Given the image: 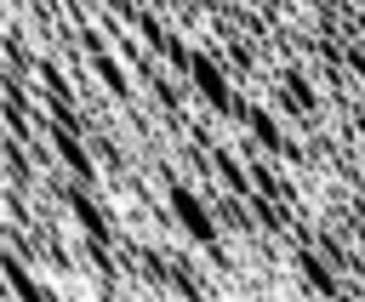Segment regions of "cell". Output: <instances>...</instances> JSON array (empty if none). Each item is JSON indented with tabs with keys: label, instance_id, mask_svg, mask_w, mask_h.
Wrapping results in <instances>:
<instances>
[{
	"label": "cell",
	"instance_id": "9c48e42d",
	"mask_svg": "<svg viewBox=\"0 0 365 302\" xmlns=\"http://www.w3.org/2000/svg\"><path fill=\"white\" fill-rule=\"evenodd\" d=\"M251 211H257V222H262V228H274V234L285 228V211H279V199H268V194H251Z\"/></svg>",
	"mask_w": 365,
	"mask_h": 302
},
{
	"label": "cell",
	"instance_id": "8992f818",
	"mask_svg": "<svg viewBox=\"0 0 365 302\" xmlns=\"http://www.w3.org/2000/svg\"><path fill=\"white\" fill-rule=\"evenodd\" d=\"M0 274H6V285H11V296H17V302H51V296L40 291V279H34L17 256H0Z\"/></svg>",
	"mask_w": 365,
	"mask_h": 302
},
{
	"label": "cell",
	"instance_id": "277c9868",
	"mask_svg": "<svg viewBox=\"0 0 365 302\" xmlns=\"http://www.w3.org/2000/svg\"><path fill=\"white\" fill-rule=\"evenodd\" d=\"M51 142H57V154H63V165L74 171V182L86 188V182L97 177V165H91V154H86V142H80V137H68V125H63V120H51Z\"/></svg>",
	"mask_w": 365,
	"mask_h": 302
},
{
	"label": "cell",
	"instance_id": "ba28073f",
	"mask_svg": "<svg viewBox=\"0 0 365 302\" xmlns=\"http://www.w3.org/2000/svg\"><path fill=\"white\" fill-rule=\"evenodd\" d=\"M211 165L222 171V182H228V188H234L240 199H251V194H257V188H251V171H245V165H240L234 154H222V148H217V154H211Z\"/></svg>",
	"mask_w": 365,
	"mask_h": 302
},
{
	"label": "cell",
	"instance_id": "6da1fadb",
	"mask_svg": "<svg viewBox=\"0 0 365 302\" xmlns=\"http://www.w3.org/2000/svg\"><path fill=\"white\" fill-rule=\"evenodd\" d=\"M165 199H171V217H177V228H182L194 245L217 251V217H211V205H205L194 188H182V182H171V188H165Z\"/></svg>",
	"mask_w": 365,
	"mask_h": 302
},
{
	"label": "cell",
	"instance_id": "3957f363",
	"mask_svg": "<svg viewBox=\"0 0 365 302\" xmlns=\"http://www.w3.org/2000/svg\"><path fill=\"white\" fill-rule=\"evenodd\" d=\"M63 199H68V211H74V222H80V228H86V239H91V245H97V251H103V245H108V239H114V234H108V222H103V211H97V205H91V194H86V188H80V182H74V188H63Z\"/></svg>",
	"mask_w": 365,
	"mask_h": 302
},
{
	"label": "cell",
	"instance_id": "30bf717a",
	"mask_svg": "<svg viewBox=\"0 0 365 302\" xmlns=\"http://www.w3.org/2000/svg\"><path fill=\"white\" fill-rule=\"evenodd\" d=\"M86 46H91V63H97V74H103V80H108V85H114V91L125 97V80H120V63H108V51H103L97 40H86Z\"/></svg>",
	"mask_w": 365,
	"mask_h": 302
},
{
	"label": "cell",
	"instance_id": "5b68a950",
	"mask_svg": "<svg viewBox=\"0 0 365 302\" xmlns=\"http://www.w3.org/2000/svg\"><path fill=\"white\" fill-rule=\"evenodd\" d=\"M245 125H251V137H257L268 154H291V137L279 131V120H274L268 108H245Z\"/></svg>",
	"mask_w": 365,
	"mask_h": 302
},
{
	"label": "cell",
	"instance_id": "7c38bea8",
	"mask_svg": "<svg viewBox=\"0 0 365 302\" xmlns=\"http://www.w3.org/2000/svg\"><path fill=\"white\" fill-rule=\"evenodd\" d=\"M319 6H336V0H319Z\"/></svg>",
	"mask_w": 365,
	"mask_h": 302
},
{
	"label": "cell",
	"instance_id": "52a82bcc",
	"mask_svg": "<svg viewBox=\"0 0 365 302\" xmlns=\"http://www.w3.org/2000/svg\"><path fill=\"white\" fill-rule=\"evenodd\" d=\"M297 268H302V279H308L319 296H331V302L342 296V285H336V274L325 268V256H314V251H297Z\"/></svg>",
	"mask_w": 365,
	"mask_h": 302
},
{
	"label": "cell",
	"instance_id": "7a4b0ae2",
	"mask_svg": "<svg viewBox=\"0 0 365 302\" xmlns=\"http://www.w3.org/2000/svg\"><path fill=\"white\" fill-rule=\"evenodd\" d=\"M188 85L205 97V108L211 114H234V85H228V74H222V63L217 57H205V51H188Z\"/></svg>",
	"mask_w": 365,
	"mask_h": 302
},
{
	"label": "cell",
	"instance_id": "8fae6325",
	"mask_svg": "<svg viewBox=\"0 0 365 302\" xmlns=\"http://www.w3.org/2000/svg\"><path fill=\"white\" fill-rule=\"evenodd\" d=\"M285 103H291V108H302V114H308V108H314V85H308V80H302V74H291V80H285Z\"/></svg>",
	"mask_w": 365,
	"mask_h": 302
}]
</instances>
